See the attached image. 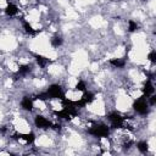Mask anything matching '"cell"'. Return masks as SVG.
I'll use <instances>...</instances> for the list:
<instances>
[{"mask_svg":"<svg viewBox=\"0 0 156 156\" xmlns=\"http://www.w3.org/2000/svg\"><path fill=\"white\" fill-rule=\"evenodd\" d=\"M91 135L96 137V138H105L109 135V128L104 124H100V126H93L89 131H88Z\"/></svg>","mask_w":156,"mask_h":156,"instance_id":"1","label":"cell"},{"mask_svg":"<svg viewBox=\"0 0 156 156\" xmlns=\"http://www.w3.org/2000/svg\"><path fill=\"white\" fill-rule=\"evenodd\" d=\"M134 110L140 114V115H145L148 114V102H146V98L145 96H141L139 99H137V101L134 102V105H133Z\"/></svg>","mask_w":156,"mask_h":156,"instance_id":"2","label":"cell"},{"mask_svg":"<svg viewBox=\"0 0 156 156\" xmlns=\"http://www.w3.org/2000/svg\"><path fill=\"white\" fill-rule=\"evenodd\" d=\"M46 93H48V95H49L50 99H53V98H60L61 100L65 99L64 93H62V89H61V87L58 85V84H53V85H51V87L48 89Z\"/></svg>","mask_w":156,"mask_h":156,"instance_id":"3","label":"cell"},{"mask_svg":"<svg viewBox=\"0 0 156 156\" xmlns=\"http://www.w3.org/2000/svg\"><path fill=\"white\" fill-rule=\"evenodd\" d=\"M93 101H94V94L90 93V91H84V94L81 98V100L77 101L75 105H76V108H83V106L88 105V104H90Z\"/></svg>","mask_w":156,"mask_h":156,"instance_id":"4","label":"cell"},{"mask_svg":"<svg viewBox=\"0 0 156 156\" xmlns=\"http://www.w3.org/2000/svg\"><path fill=\"white\" fill-rule=\"evenodd\" d=\"M109 120H110V122L112 123V126L115 128H120V127H122L124 124V118L120 114H117V112L110 114L109 115Z\"/></svg>","mask_w":156,"mask_h":156,"instance_id":"5","label":"cell"},{"mask_svg":"<svg viewBox=\"0 0 156 156\" xmlns=\"http://www.w3.org/2000/svg\"><path fill=\"white\" fill-rule=\"evenodd\" d=\"M34 123H35V126H37L38 128H41V129L50 128L51 126H53L49 120H46V118H45V117H43V116H37V117H35Z\"/></svg>","mask_w":156,"mask_h":156,"instance_id":"6","label":"cell"},{"mask_svg":"<svg viewBox=\"0 0 156 156\" xmlns=\"http://www.w3.org/2000/svg\"><path fill=\"white\" fill-rule=\"evenodd\" d=\"M154 91H155V88H154V85H152V83H151V79H148V81L145 82L144 87H143V94H144V96L148 98V96L152 95Z\"/></svg>","mask_w":156,"mask_h":156,"instance_id":"7","label":"cell"},{"mask_svg":"<svg viewBox=\"0 0 156 156\" xmlns=\"http://www.w3.org/2000/svg\"><path fill=\"white\" fill-rule=\"evenodd\" d=\"M15 138L18 139V140L25 141L26 144H31V143L34 141V134H33V133H28V134H17V135H15Z\"/></svg>","mask_w":156,"mask_h":156,"instance_id":"8","label":"cell"},{"mask_svg":"<svg viewBox=\"0 0 156 156\" xmlns=\"http://www.w3.org/2000/svg\"><path fill=\"white\" fill-rule=\"evenodd\" d=\"M21 105H22V108H23L26 111H32V110H33V100L29 99L28 96H26V98H23Z\"/></svg>","mask_w":156,"mask_h":156,"instance_id":"9","label":"cell"},{"mask_svg":"<svg viewBox=\"0 0 156 156\" xmlns=\"http://www.w3.org/2000/svg\"><path fill=\"white\" fill-rule=\"evenodd\" d=\"M5 12H6V15H9V16H15V15H17L18 9H17V6H16V5H14V4H9V5L6 6Z\"/></svg>","mask_w":156,"mask_h":156,"instance_id":"10","label":"cell"},{"mask_svg":"<svg viewBox=\"0 0 156 156\" xmlns=\"http://www.w3.org/2000/svg\"><path fill=\"white\" fill-rule=\"evenodd\" d=\"M110 64H111L112 66L117 67V68H122V67H124L126 61H124V60H121V59H111V60H110Z\"/></svg>","mask_w":156,"mask_h":156,"instance_id":"11","label":"cell"},{"mask_svg":"<svg viewBox=\"0 0 156 156\" xmlns=\"http://www.w3.org/2000/svg\"><path fill=\"white\" fill-rule=\"evenodd\" d=\"M35 59H37V62H38V65H39L40 67H45V66L50 62L46 58H44V56H41V55H35Z\"/></svg>","mask_w":156,"mask_h":156,"instance_id":"12","label":"cell"},{"mask_svg":"<svg viewBox=\"0 0 156 156\" xmlns=\"http://www.w3.org/2000/svg\"><path fill=\"white\" fill-rule=\"evenodd\" d=\"M22 23H23V28L26 29L27 33H29V34H35V33H38V31H35L27 21H22Z\"/></svg>","mask_w":156,"mask_h":156,"instance_id":"13","label":"cell"},{"mask_svg":"<svg viewBox=\"0 0 156 156\" xmlns=\"http://www.w3.org/2000/svg\"><path fill=\"white\" fill-rule=\"evenodd\" d=\"M137 148L140 152H146L148 151V143L146 141H139L137 144Z\"/></svg>","mask_w":156,"mask_h":156,"instance_id":"14","label":"cell"},{"mask_svg":"<svg viewBox=\"0 0 156 156\" xmlns=\"http://www.w3.org/2000/svg\"><path fill=\"white\" fill-rule=\"evenodd\" d=\"M51 44H53V46H55V48L60 46V45L62 44V39H61V37H54L53 39H51Z\"/></svg>","mask_w":156,"mask_h":156,"instance_id":"15","label":"cell"},{"mask_svg":"<svg viewBox=\"0 0 156 156\" xmlns=\"http://www.w3.org/2000/svg\"><path fill=\"white\" fill-rule=\"evenodd\" d=\"M138 29V25H137V22H134V21H128V31L129 32H135Z\"/></svg>","mask_w":156,"mask_h":156,"instance_id":"16","label":"cell"},{"mask_svg":"<svg viewBox=\"0 0 156 156\" xmlns=\"http://www.w3.org/2000/svg\"><path fill=\"white\" fill-rule=\"evenodd\" d=\"M29 71H31V67H29L28 65H23V66L20 67L18 73H20V75H26V73H28Z\"/></svg>","mask_w":156,"mask_h":156,"instance_id":"17","label":"cell"},{"mask_svg":"<svg viewBox=\"0 0 156 156\" xmlns=\"http://www.w3.org/2000/svg\"><path fill=\"white\" fill-rule=\"evenodd\" d=\"M76 89L79 90V91H85V83L82 82V81H79L77 83V85H76Z\"/></svg>","mask_w":156,"mask_h":156,"instance_id":"18","label":"cell"},{"mask_svg":"<svg viewBox=\"0 0 156 156\" xmlns=\"http://www.w3.org/2000/svg\"><path fill=\"white\" fill-rule=\"evenodd\" d=\"M37 99H38V100H43V101H44V100H48V99H50V98H49L48 93H40V94H38V95H37Z\"/></svg>","mask_w":156,"mask_h":156,"instance_id":"19","label":"cell"},{"mask_svg":"<svg viewBox=\"0 0 156 156\" xmlns=\"http://www.w3.org/2000/svg\"><path fill=\"white\" fill-rule=\"evenodd\" d=\"M148 59L151 62H156V51H151V53L148 55Z\"/></svg>","mask_w":156,"mask_h":156,"instance_id":"20","label":"cell"},{"mask_svg":"<svg viewBox=\"0 0 156 156\" xmlns=\"http://www.w3.org/2000/svg\"><path fill=\"white\" fill-rule=\"evenodd\" d=\"M155 102H156V96L152 94V95H150V104L151 105H155Z\"/></svg>","mask_w":156,"mask_h":156,"instance_id":"21","label":"cell"}]
</instances>
